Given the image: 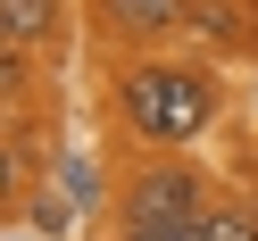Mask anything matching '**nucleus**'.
Wrapping results in <instances>:
<instances>
[{"mask_svg": "<svg viewBox=\"0 0 258 241\" xmlns=\"http://www.w3.org/2000/svg\"><path fill=\"white\" fill-rule=\"evenodd\" d=\"M117 108H125V125H134L142 141L167 150V141H191V133L217 125L225 84L200 58H125L117 67Z\"/></svg>", "mask_w": 258, "mask_h": 241, "instance_id": "f257e3e1", "label": "nucleus"}, {"mask_svg": "<svg viewBox=\"0 0 258 241\" xmlns=\"http://www.w3.org/2000/svg\"><path fill=\"white\" fill-rule=\"evenodd\" d=\"M208 208H217V191H208V175L191 167V158H142V167L117 183V224H134V233H183V241H200Z\"/></svg>", "mask_w": 258, "mask_h": 241, "instance_id": "f03ea898", "label": "nucleus"}, {"mask_svg": "<svg viewBox=\"0 0 258 241\" xmlns=\"http://www.w3.org/2000/svg\"><path fill=\"white\" fill-rule=\"evenodd\" d=\"M100 25H108V42H167L191 25V9L183 0H100Z\"/></svg>", "mask_w": 258, "mask_h": 241, "instance_id": "7ed1b4c3", "label": "nucleus"}, {"mask_svg": "<svg viewBox=\"0 0 258 241\" xmlns=\"http://www.w3.org/2000/svg\"><path fill=\"white\" fill-rule=\"evenodd\" d=\"M67 34V0H0V42L9 50H50Z\"/></svg>", "mask_w": 258, "mask_h": 241, "instance_id": "20e7f679", "label": "nucleus"}, {"mask_svg": "<svg viewBox=\"0 0 258 241\" xmlns=\"http://www.w3.org/2000/svg\"><path fill=\"white\" fill-rule=\"evenodd\" d=\"M200 241H258V208L250 200H217L208 224H200Z\"/></svg>", "mask_w": 258, "mask_h": 241, "instance_id": "39448f33", "label": "nucleus"}, {"mask_svg": "<svg viewBox=\"0 0 258 241\" xmlns=\"http://www.w3.org/2000/svg\"><path fill=\"white\" fill-rule=\"evenodd\" d=\"M25 92H34V50H9L0 42V108H17Z\"/></svg>", "mask_w": 258, "mask_h": 241, "instance_id": "423d86ee", "label": "nucleus"}, {"mask_svg": "<svg viewBox=\"0 0 258 241\" xmlns=\"http://www.w3.org/2000/svg\"><path fill=\"white\" fill-rule=\"evenodd\" d=\"M17 200H25V150L0 141V208H17Z\"/></svg>", "mask_w": 258, "mask_h": 241, "instance_id": "0eeeda50", "label": "nucleus"}, {"mask_svg": "<svg viewBox=\"0 0 258 241\" xmlns=\"http://www.w3.org/2000/svg\"><path fill=\"white\" fill-rule=\"evenodd\" d=\"M67 224H75L67 200H34V233H67Z\"/></svg>", "mask_w": 258, "mask_h": 241, "instance_id": "6e6552de", "label": "nucleus"}, {"mask_svg": "<svg viewBox=\"0 0 258 241\" xmlns=\"http://www.w3.org/2000/svg\"><path fill=\"white\" fill-rule=\"evenodd\" d=\"M108 241H183V233H134V224H117Z\"/></svg>", "mask_w": 258, "mask_h": 241, "instance_id": "1a4fd4ad", "label": "nucleus"}]
</instances>
